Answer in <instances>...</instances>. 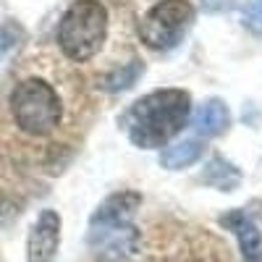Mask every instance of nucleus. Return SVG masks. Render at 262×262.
<instances>
[{"mask_svg": "<svg viewBox=\"0 0 262 262\" xmlns=\"http://www.w3.org/2000/svg\"><path fill=\"white\" fill-rule=\"evenodd\" d=\"M244 24L254 34H262V0H249V6L244 11Z\"/></svg>", "mask_w": 262, "mask_h": 262, "instance_id": "nucleus-12", "label": "nucleus"}, {"mask_svg": "<svg viewBox=\"0 0 262 262\" xmlns=\"http://www.w3.org/2000/svg\"><path fill=\"white\" fill-rule=\"evenodd\" d=\"M223 226H228L236 233L247 262H262V233L244 212H228L223 217Z\"/></svg>", "mask_w": 262, "mask_h": 262, "instance_id": "nucleus-7", "label": "nucleus"}, {"mask_svg": "<svg viewBox=\"0 0 262 262\" xmlns=\"http://www.w3.org/2000/svg\"><path fill=\"white\" fill-rule=\"evenodd\" d=\"M60 244V215L42 210L27 238V262H55Z\"/></svg>", "mask_w": 262, "mask_h": 262, "instance_id": "nucleus-5", "label": "nucleus"}, {"mask_svg": "<svg viewBox=\"0 0 262 262\" xmlns=\"http://www.w3.org/2000/svg\"><path fill=\"white\" fill-rule=\"evenodd\" d=\"M142 71H144L142 60H131V63L121 66L118 71H113L111 76L105 79V90H111V92H123V90H128V86H134V81L142 76Z\"/></svg>", "mask_w": 262, "mask_h": 262, "instance_id": "nucleus-10", "label": "nucleus"}, {"mask_svg": "<svg viewBox=\"0 0 262 262\" xmlns=\"http://www.w3.org/2000/svg\"><path fill=\"white\" fill-rule=\"evenodd\" d=\"M191 21L194 8L189 0H160L144 13L139 24V37L152 50H170L184 39Z\"/></svg>", "mask_w": 262, "mask_h": 262, "instance_id": "nucleus-4", "label": "nucleus"}, {"mask_svg": "<svg viewBox=\"0 0 262 262\" xmlns=\"http://www.w3.org/2000/svg\"><path fill=\"white\" fill-rule=\"evenodd\" d=\"M11 48V29L0 27V58H3V53Z\"/></svg>", "mask_w": 262, "mask_h": 262, "instance_id": "nucleus-13", "label": "nucleus"}, {"mask_svg": "<svg viewBox=\"0 0 262 262\" xmlns=\"http://www.w3.org/2000/svg\"><path fill=\"white\" fill-rule=\"evenodd\" d=\"M228 123H231V113L223 100H207L194 113V128L202 137H217L221 131H226Z\"/></svg>", "mask_w": 262, "mask_h": 262, "instance_id": "nucleus-8", "label": "nucleus"}, {"mask_svg": "<svg viewBox=\"0 0 262 262\" xmlns=\"http://www.w3.org/2000/svg\"><path fill=\"white\" fill-rule=\"evenodd\" d=\"M139 202H142V196L134 191H118L113 196H107L92 215V228L95 226H123L131 217V212L139 207Z\"/></svg>", "mask_w": 262, "mask_h": 262, "instance_id": "nucleus-6", "label": "nucleus"}, {"mask_svg": "<svg viewBox=\"0 0 262 262\" xmlns=\"http://www.w3.org/2000/svg\"><path fill=\"white\" fill-rule=\"evenodd\" d=\"M107 34V11L100 0H76L58 24V45L69 60L84 63L102 48Z\"/></svg>", "mask_w": 262, "mask_h": 262, "instance_id": "nucleus-3", "label": "nucleus"}, {"mask_svg": "<svg viewBox=\"0 0 262 262\" xmlns=\"http://www.w3.org/2000/svg\"><path fill=\"white\" fill-rule=\"evenodd\" d=\"M202 147L205 144L200 139H194V137L181 139V142L170 144V147H165L160 152V163H163V168H170V170L189 168V165H194L196 160L202 158Z\"/></svg>", "mask_w": 262, "mask_h": 262, "instance_id": "nucleus-9", "label": "nucleus"}, {"mask_svg": "<svg viewBox=\"0 0 262 262\" xmlns=\"http://www.w3.org/2000/svg\"><path fill=\"white\" fill-rule=\"evenodd\" d=\"M191 100L184 90H155L139 97L126 113L128 139L142 149L165 147L186 126Z\"/></svg>", "mask_w": 262, "mask_h": 262, "instance_id": "nucleus-1", "label": "nucleus"}, {"mask_svg": "<svg viewBox=\"0 0 262 262\" xmlns=\"http://www.w3.org/2000/svg\"><path fill=\"white\" fill-rule=\"evenodd\" d=\"M13 123L29 137H48L60 126L63 100L55 86L39 76L21 79L8 97Z\"/></svg>", "mask_w": 262, "mask_h": 262, "instance_id": "nucleus-2", "label": "nucleus"}, {"mask_svg": "<svg viewBox=\"0 0 262 262\" xmlns=\"http://www.w3.org/2000/svg\"><path fill=\"white\" fill-rule=\"evenodd\" d=\"M215 173H217V179H212L210 184L217 186V189L231 191V189L238 184V173L233 170V165L226 163V160H221V158H215V160L207 165V173H205V176H215Z\"/></svg>", "mask_w": 262, "mask_h": 262, "instance_id": "nucleus-11", "label": "nucleus"}]
</instances>
